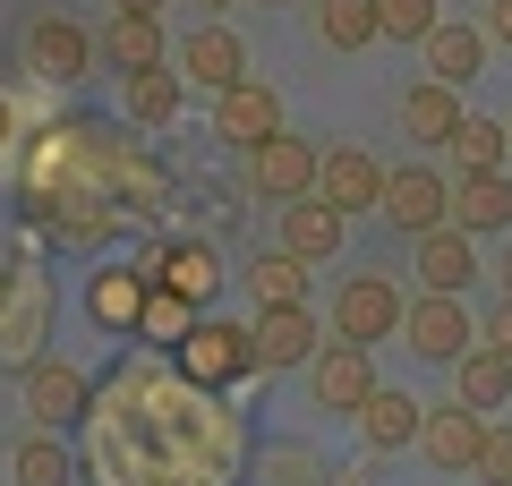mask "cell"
Segmentation results:
<instances>
[{
    "instance_id": "obj_1",
    "label": "cell",
    "mask_w": 512,
    "mask_h": 486,
    "mask_svg": "<svg viewBox=\"0 0 512 486\" xmlns=\"http://www.w3.org/2000/svg\"><path fill=\"white\" fill-rule=\"evenodd\" d=\"M171 367H180L188 384H205V393H231V384L265 376V367H256V324H231V316H205L197 333H188V342L171 350Z\"/></svg>"
},
{
    "instance_id": "obj_2",
    "label": "cell",
    "mask_w": 512,
    "mask_h": 486,
    "mask_svg": "<svg viewBox=\"0 0 512 486\" xmlns=\"http://www.w3.org/2000/svg\"><path fill=\"white\" fill-rule=\"evenodd\" d=\"M52 307H60V290H52V273L43 265H18V290L0 299V376H26L35 359H52Z\"/></svg>"
},
{
    "instance_id": "obj_3",
    "label": "cell",
    "mask_w": 512,
    "mask_h": 486,
    "mask_svg": "<svg viewBox=\"0 0 512 486\" xmlns=\"http://www.w3.org/2000/svg\"><path fill=\"white\" fill-rule=\"evenodd\" d=\"M18 69L43 77V86H77L86 69H103V43H94L77 18H52V9H43V18L18 26Z\"/></svg>"
},
{
    "instance_id": "obj_4",
    "label": "cell",
    "mask_w": 512,
    "mask_h": 486,
    "mask_svg": "<svg viewBox=\"0 0 512 486\" xmlns=\"http://www.w3.org/2000/svg\"><path fill=\"white\" fill-rule=\"evenodd\" d=\"M402 316H410V299H402V282H384V273H342V290H333V342H393L402 333Z\"/></svg>"
},
{
    "instance_id": "obj_5",
    "label": "cell",
    "mask_w": 512,
    "mask_h": 486,
    "mask_svg": "<svg viewBox=\"0 0 512 486\" xmlns=\"http://www.w3.org/2000/svg\"><path fill=\"white\" fill-rule=\"evenodd\" d=\"M316 180H325V145H308V137H265V145H248V197H265V205H299V197H316Z\"/></svg>"
},
{
    "instance_id": "obj_6",
    "label": "cell",
    "mask_w": 512,
    "mask_h": 486,
    "mask_svg": "<svg viewBox=\"0 0 512 486\" xmlns=\"http://www.w3.org/2000/svg\"><path fill=\"white\" fill-rule=\"evenodd\" d=\"M384 222H393L402 239L444 231V222H453V180H444L436 162H402V171L384 180Z\"/></svg>"
},
{
    "instance_id": "obj_7",
    "label": "cell",
    "mask_w": 512,
    "mask_h": 486,
    "mask_svg": "<svg viewBox=\"0 0 512 486\" xmlns=\"http://www.w3.org/2000/svg\"><path fill=\"white\" fill-rule=\"evenodd\" d=\"M146 299H154V265H128V256H111V265L86 273V324H103V333H128V342H137Z\"/></svg>"
},
{
    "instance_id": "obj_8",
    "label": "cell",
    "mask_w": 512,
    "mask_h": 486,
    "mask_svg": "<svg viewBox=\"0 0 512 486\" xmlns=\"http://www.w3.org/2000/svg\"><path fill=\"white\" fill-rule=\"evenodd\" d=\"M402 333H410V350L436 359V367H453L461 350H478V324H470V307H461V290H419L410 316H402Z\"/></svg>"
},
{
    "instance_id": "obj_9",
    "label": "cell",
    "mask_w": 512,
    "mask_h": 486,
    "mask_svg": "<svg viewBox=\"0 0 512 486\" xmlns=\"http://www.w3.org/2000/svg\"><path fill=\"white\" fill-rule=\"evenodd\" d=\"M308 393H316V410L359 418L367 401H376V359H367V342H325L308 359Z\"/></svg>"
},
{
    "instance_id": "obj_10",
    "label": "cell",
    "mask_w": 512,
    "mask_h": 486,
    "mask_svg": "<svg viewBox=\"0 0 512 486\" xmlns=\"http://www.w3.org/2000/svg\"><path fill=\"white\" fill-rule=\"evenodd\" d=\"M18 401L35 427H77V418H94V376H77L69 359H35L18 376Z\"/></svg>"
},
{
    "instance_id": "obj_11",
    "label": "cell",
    "mask_w": 512,
    "mask_h": 486,
    "mask_svg": "<svg viewBox=\"0 0 512 486\" xmlns=\"http://www.w3.org/2000/svg\"><path fill=\"white\" fill-rule=\"evenodd\" d=\"M171 69H180L197 94H231L239 77H248V43H239L222 18H205L188 43H171Z\"/></svg>"
},
{
    "instance_id": "obj_12",
    "label": "cell",
    "mask_w": 512,
    "mask_h": 486,
    "mask_svg": "<svg viewBox=\"0 0 512 486\" xmlns=\"http://www.w3.org/2000/svg\"><path fill=\"white\" fill-rule=\"evenodd\" d=\"M325 333H333V324L316 316L308 299H291V307H256V367H274V376H282V367H308L316 350H325Z\"/></svg>"
},
{
    "instance_id": "obj_13",
    "label": "cell",
    "mask_w": 512,
    "mask_h": 486,
    "mask_svg": "<svg viewBox=\"0 0 512 486\" xmlns=\"http://www.w3.org/2000/svg\"><path fill=\"white\" fill-rule=\"evenodd\" d=\"M94 43H103V69H120V77L171 69V35H163V18H146V9H111V18L94 26Z\"/></svg>"
},
{
    "instance_id": "obj_14",
    "label": "cell",
    "mask_w": 512,
    "mask_h": 486,
    "mask_svg": "<svg viewBox=\"0 0 512 486\" xmlns=\"http://www.w3.org/2000/svg\"><path fill=\"white\" fill-rule=\"evenodd\" d=\"M214 137L222 145H265V137H282V94L265 86V77H239L231 94H214Z\"/></svg>"
},
{
    "instance_id": "obj_15",
    "label": "cell",
    "mask_w": 512,
    "mask_h": 486,
    "mask_svg": "<svg viewBox=\"0 0 512 486\" xmlns=\"http://www.w3.org/2000/svg\"><path fill=\"white\" fill-rule=\"evenodd\" d=\"M384 171L367 145H325V180H316V197H333L342 214H384Z\"/></svg>"
},
{
    "instance_id": "obj_16",
    "label": "cell",
    "mask_w": 512,
    "mask_h": 486,
    "mask_svg": "<svg viewBox=\"0 0 512 486\" xmlns=\"http://www.w3.org/2000/svg\"><path fill=\"white\" fill-rule=\"evenodd\" d=\"M419 452L436 469H478V452H487V410H470V401H436Z\"/></svg>"
},
{
    "instance_id": "obj_17",
    "label": "cell",
    "mask_w": 512,
    "mask_h": 486,
    "mask_svg": "<svg viewBox=\"0 0 512 486\" xmlns=\"http://www.w3.org/2000/svg\"><path fill=\"white\" fill-rule=\"evenodd\" d=\"M461 86H444V77H419V86L402 94V137L410 145H427V154H444V145L461 137Z\"/></svg>"
},
{
    "instance_id": "obj_18",
    "label": "cell",
    "mask_w": 512,
    "mask_h": 486,
    "mask_svg": "<svg viewBox=\"0 0 512 486\" xmlns=\"http://www.w3.org/2000/svg\"><path fill=\"white\" fill-rule=\"evenodd\" d=\"M419 52H427V77H444V86H478V77H487L495 35H487V26H453V18H444Z\"/></svg>"
},
{
    "instance_id": "obj_19",
    "label": "cell",
    "mask_w": 512,
    "mask_h": 486,
    "mask_svg": "<svg viewBox=\"0 0 512 486\" xmlns=\"http://www.w3.org/2000/svg\"><path fill=\"white\" fill-rule=\"evenodd\" d=\"M453 222L478 239H504L512 231V180L504 171H461L453 180Z\"/></svg>"
},
{
    "instance_id": "obj_20",
    "label": "cell",
    "mask_w": 512,
    "mask_h": 486,
    "mask_svg": "<svg viewBox=\"0 0 512 486\" xmlns=\"http://www.w3.org/2000/svg\"><path fill=\"white\" fill-rule=\"evenodd\" d=\"M154 282H171L180 299L214 307V290H222V256H214V239H171V248H154Z\"/></svg>"
},
{
    "instance_id": "obj_21",
    "label": "cell",
    "mask_w": 512,
    "mask_h": 486,
    "mask_svg": "<svg viewBox=\"0 0 512 486\" xmlns=\"http://www.w3.org/2000/svg\"><path fill=\"white\" fill-rule=\"evenodd\" d=\"M419 435H427V401L376 384V401L359 410V444H367V452H402V444H419Z\"/></svg>"
},
{
    "instance_id": "obj_22",
    "label": "cell",
    "mask_w": 512,
    "mask_h": 486,
    "mask_svg": "<svg viewBox=\"0 0 512 486\" xmlns=\"http://www.w3.org/2000/svg\"><path fill=\"white\" fill-rule=\"evenodd\" d=\"M470 273H478V231L444 222L419 239V290H470Z\"/></svg>"
},
{
    "instance_id": "obj_23",
    "label": "cell",
    "mask_w": 512,
    "mask_h": 486,
    "mask_svg": "<svg viewBox=\"0 0 512 486\" xmlns=\"http://www.w3.org/2000/svg\"><path fill=\"white\" fill-rule=\"evenodd\" d=\"M342 205L333 197H299V205H282V248H299L308 265H325V256H342Z\"/></svg>"
},
{
    "instance_id": "obj_24",
    "label": "cell",
    "mask_w": 512,
    "mask_h": 486,
    "mask_svg": "<svg viewBox=\"0 0 512 486\" xmlns=\"http://www.w3.org/2000/svg\"><path fill=\"white\" fill-rule=\"evenodd\" d=\"M453 401H470V410H512V359L495 342L461 350L453 359Z\"/></svg>"
},
{
    "instance_id": "obj_25",
    "label": "cell",
    "mask_w": 512,
    "mask_h": 486,
    "mask_svg": "<svg viewBox=\"0 0 512 486\" xmlns=\"http://www.w3.org/2000/svg\"><path fill=\"white\" fill-rule=\"evenodd\" d=\"M308 18H316V43H325V52H367V43H384L376 0H308Z\"/></svg>"
},
{
    "instance_id": "obj_26",
    "label": "cell",
    "mask_w": 512,
    "mask_h": 486,
    "mask_svg": "<svg viewBox=\"0 0 512 486\" xmlns=\"http://www.w3.org/2000/svg\"><path fill=\"white\" fill-rule=\"evenodd\" d=\"M180 103H188V77H180V69L120 77V111H128L137 128H171V120H180Z\"/></svg>"
},
{
    "instance_id": "obj_27",
    "label": "cell",
    "mask_w": 512,
    "mask_h": 486,
    "mask_svg": "<svg viewBox=\"0 0 512 486\" xmlns=\"http://www.w3.org/2000/svg\"><path fill=\"white\" fill-rule=\"evenodd\" d=\"M256 486H333V461L299 435H274V444L256 452Z\"/></svg>"
},
{
    "instance_id": "obj_28",
    "label": "cell",
    "mask_w": 512,
    "mask_h": 486,
    "mask_svg": "<svg viewBox=\"0 0 512 486\" xmlns=\"http://www.w3.org/2000/svg\"><path fill=\"white\" fill-rule=\"evenodd\" d=\"M77 461H69V435L60 427H35L18 452H9V486H69Z\"/></svg>"
},
{
    "instance_id": "obj_29",
    "label": "cell",
    "mask_w": 512,
    "mask_h": 486,
    "mask_svg": "<svg viewBox=\"0 0 512 486\" xmlns=\"http://www.w3.org/2000/svg\"><path fill=\"white\" fill-rule=\"evenodd\" d=\"M214 316V307H197V299H180L171 282H154V299H146V324H137V342H154V350H180L197 324Z\"/></svg>"
},
{
    "instance_id": "obj_30",
    "label": "cell",
    "mask_w": 512,
    "mask_h": 486,
    "mask_svg": "<svg viewBox=\"0 0 512 486\" xmlns=\"http://www.w3.org/2000/svg\"><path fill=\"white\" fill-rule=\"evenodd\" d=\"M248 290H256V307H291V299H308V256L299 248H265L248 265Z\"/></svg>"
},
{
    "instance_id": "obj_31",
    "label": "cell",
    "mask_w": 512,
    "mask_h": 486,
    "mask_svg": "<svg viewBox=\"0 0 512 486\" xmlns=\"http://www.w3.org/2000/svg\"><path fill=\"white\" fill-rule=\"evenodd\" d=\"M444 154H453L461 171H504V154H512V120H487V111H470V120H461V137L444 145Z\"/></svg>"
},
{
    "instance_id": "obj_32",
    "label": "cell",
    "mask_w": 512,
    "mask_h": 486,
    "mask_svg": "<svg viewBox=\"0 0 512 486\" xmlns=\"http://www.w3.org/2000/svg\"><path fill=\"white\" fill-rule=\"evenodd\" d=\"M376 18H384V43H427L444 26L436 0H376Z\"/></svg>"
},
{
    "instance_id": "obj_33",
    "label": "cell",
    "mask_w": 512,
    "mask_h": 486,
    "mask_svg": "<svg viewBox=\"0 0 512 486\" xmlns=\"http://www.w3.org/2000/svg\"><path fill=\"white\" fill-rule=\"evenodd\" d=\"M478 486H512V427H487V452H478Z\"/></svg>"
},
{
    "instance_id": "obj_34",
    "label": "cell",
    "mask_w": 512,
    "mask_h": 486,
    "mask_svg": "<svg viewBox=\"0 0 512 486\" xmlns=\"http://www.w3.org/2000/svg\"><path fill=\"white\" fill-rule=\"evenodd\" d=\"M478 342H495V350H504V359H512V290H504V299H495V316H487V333H478Z\"/></svg>"
},
{
    "instance_id": "obj_35",
    "label": "cell",
    "mask_w": 512,
    "mask_h": 486,
    "mask_svg": "<svg viewBox=\"0 0 512 486\" xmlns=\"http://www.w3.org/2000/svg\"><path fill=\"white\" fill-rule=\"evenodd\" d=\"M478 26H487V35L512 52V0H487V18H478Z\"/></svg>"
},
{
    "instance_id": "obj_36",
    "label": "cell",
    "mask_w": 512,
    "mask_h": 486,
    "mask_svg": "<svg viewBox=\"0 0 512 486\" xmlns=\"http://www.w3.org/2000/svg\"><path fill=\"white\" fill-rule=\"evenodd\" d=\"M9 145H18V103L0 94V154H9Z\"/></svg>"
},
{
    "instance_id": "obj_37",
    "label": "cell",
    "mask_w": 512,
    "mask_h": 486,
    "mask_svg": "<svg viewBox=\"0 0 512 486\" xmlns=\"http://www.w3.org/2000/svg\"><path fill=\"white\" fill-rule=\"evenodd\" d=\"M495 282H504V290H512V239H504V256H495Z\"/></svg>"
},
{
    "instance_id": "obj_38",
    "label": "cell",
    "mask_w": 512,
    "mask_h": 486,
    "mask_svg": "<svg viewBox=\"0 0 512 486\" xmlns=\"http://www.w3.org/2000/svg\"><path fill=\"white\" fill-rule=\"evenodd\" d=\"M111 9H146V18H163V0H111Z\"/></svg>"
},
{
    "instance_id": "obj_39",
    "label": "cell",
    "mask_w": 512,
    "mask_h": 486,
    "mask_svg": "<svg viewBox=\"0 0 512 486\" xmlns=\"http://www.w3.org/2000/svg\"><path fill=\"white\" fill-rule=\"evenodd\" d=\"M9 290H18V265H0V299H9Z\"/></svg>"
},
{
    "instance_id": "obj_40",
    "label": "cell",
    "mask_w": 512,
    "mask_h": 486,
    "mask_svg": "<svg viewBox=\"0 0 512 486\" xmlns=\"http://www.w3.org/2000/svg\"><path fill=\"white\" fill-rule=\"evenodd\" d=\"M197 9H205V18H222V9H239V0H197Z\"/></svg>"
},
{
    "instance_id": "obj_41",
    "label": "cell",
    "mask_w": 512,
    "mask_h": 486,
    "mask_svg": "<svg viewBox=\"0 0 512 486\" xmlns=\"http://www.w3.org/2000/svg\"><path fill=\"white\" fill-rule=\"evenodd\" d=\"M265 9H282V0H265Z\"/></svg>"
}]
</instances>
